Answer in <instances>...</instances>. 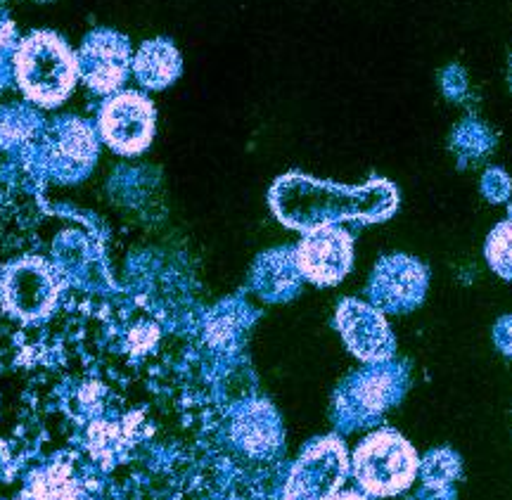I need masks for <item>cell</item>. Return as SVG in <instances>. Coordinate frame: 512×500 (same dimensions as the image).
Instances as JSON below:
<instances>
[{"label": "cell", "instance_id": "6da1fadb", "mask_svg": "<svg viewBox=\"0 0 512 500\" xmlns=\"http://www.w3.org/2000/svg\"><path fill=\"white\" fill-rule=\"evenodd\" d=\"M271 207L280 223L304 233L318 226H337L339 221H387L399 207V192L384 178L349 188L287 173L273 185Z\"/></svg>", "mask_w": 512, "mask_h": 500}, {"label": "cell", "instance_id": "7a4b0ae2", "mask_svg": "<svg viewBox=\"0 0 512 500\" xmlns=\"http://www.w3.org/2000/svg\"><path fill=\"white\" fill-rule=\"evenodd\" d=\"M15 76L22 93L43 107L60 105L79 79V57L60 36L38 31L19 43Z\"/></svg>", "mask_w": 512, "mask_h": 500}, {"label": "cell", "instance_id": "3957f363", "mask_svg": "<svg viewBox=\"0 0 512 500\" xmlns=\"http://www.w3.org/2000/svg\"><path fill=\"white\" fill-rule=\"evenodd\" d=\"M354 477L366 496L389 498L406 491L420 470L415 448L394 429H380L363 439L354 453Z\"/></svg>", "mask_w": 512, "mask_h": 500}, {"label": "cell", "instance_id": "277c9868", "mask_svg": "<svg viewBox=\"0 0 512 500\" xmlns=\"http://www.w3.org/2000/svg\"><path fill=\"white\" fill-rule=\"evenodd\" d=\"M100 133L119 155H140L155 138V105L133 91L112 95L102 105Z\"/></svg>", "mask_w": 512, "mask_h": 500}, {"label": "cell", "instance_id": "5b68a950", "mask_svg": "<svg viewBox=\"0 0 512 500\" xmlns=\"http://www.w3.org/2000/svg\"><path fill=\"white\" fill-rule=\"evenodd\" d=\"M354 264V240L339 226L304 230V240L294 252V266L313 285H337Z\"/></svg>", "mask_w": 512, "mask_h": 500}, {"label": "cell", "instance_id": "8992f818", "mask_svg": "<svg viewBox=\"0 0 512 500\" xmlns=\"http://www.w3.org/2000/svg\"><path fill=\"white\" fill-rule=\"evenodd\" d=\"M337 325L347 346L361 361H387L394 351V337L380 311L363 301H344L337 313Z\"/></svg>", "mask_w": 512, "mask_h": 500}, {"label": "cell", "instance_id": "52a82bcc", "mask_svg": "<svg viewBox=\"0 0 512 500\" xmlns=\"http://www.w3.org/2000/svg\"><path fill=\"white\" fill-rule=\"evenodd\" d=\"M79 74L93 91H117L128 74V43L114 34L88 38L79 57Z\"/></svg>", "mask_w": 512, "mask_h": 500}, {"label": "cell", "instance_id": "ba28073f", "mask_svg": "<svg viewBox=\"0 0 512 500\" xmlns=\"http://www.w3.org/2000/svg\"><path fill=\"white\" fill-rule=\"evenodd\" d=\"M3 299L10 311L22 318H38L50 311L55 301V282L46 268L38 264H19L10 268L3 282Z\"/></svg>", "mask_w": 512, "mask_h": 500}, {"label": "cell", "instance_id": "9c48e42d", "mask_svg": "<svg viewBox=\"0 0 512 500\" xmlns=\"http://www.w3.org/2000/svg\"><path fill=\"white\" fill-rule=\"evenodd\" d=\"M373 285L377 299L389 301V309H408V306H415V301L422 299L425 271H422L418 261L408 259V256H392L377 268Z\"/></svg>", "mask_w": 512, "mask_h": 500}, {"label": "cell", "instance_id": "30bf717a", "mask_svg": "<svg viewBox=\"0 0 512 500\" xmlns=\"http://www.w3.org/2000/svg\"><path fill=\"white\" fill-rule=\"evenodd\" d=\"M138 81L147 88H164L181 74V55L166 41H150L140 48L133 62Z\"/></svg>", "mask_w": 512, "mask_h": 500}, {"label": "cell", "instance_id": "8fae6325", "mask_svg": "<svg viewBox=\"0 0 512 500\" xmlns=\"http://www.w3.org/2000/svg\"><path fill=\"white\" fill-rule=\"evenodd\" d=\"M484 254L494 273L505 280H512V216L491 230L486 237Z\"/></svg>", "mask_w": 512, "mask_h": 500}, {"label": "cell", "instance_id": "7c38bea8", "mask_svg": "<svg viewBox=\"0 0 512 500\" xmlns=\"http://www.w3.org/2000/svg\"><path fill=\"white\" fill-rule=\"evenodd\" d=\"M34 500H76L74 477L67 470H50L34 482Z\"/></svg>", "mask_w": 512, "mask_h": 500}, {"label": "cell", "instance_id": "4fadbf2b", "mask_svg": "<svg viewBox=\"0 0 512 500\" xmlns=\"http://www.w3.org/2000/svg\"><path fill=\"white\" fill-rule=\"evenodd\" d=\"M484 192L491 197L494 202H501L510 195V178L505 176L501 169H491L489 176L484 181Z\"/></svg>", "mask_w": 512, "mask_h": 500}, {"label": "cell", "instance_id": "5bb4252c", "mask_svg": "<svg viewBox=\"0 0 512 500\" xmlns=\"http://www.w3.org/2000/svg\"><path fill=\"white\" fill-rule=\"evenodd\" d=\"M494 337H496L498 349L505 351V354H508V356H512V316L503 318L501 323L496 325Z\"/></svg>", "mask_w": 512, "mask_h": 500}, {"label": "cell", "instance_id": "9a60e30c", "mask_svg": "<svg viewBox=\"0 0 512 500\" xmlns=\"http://www.w3.org/2000/svg\"><path fill=\"white\" fill-rule=\"evenodd\" d=\"M323 500H370L366 493H356V491H337L325 496Z\"/></svg>", "mask_w": 512, "mask_h": 500}]
</instances>
